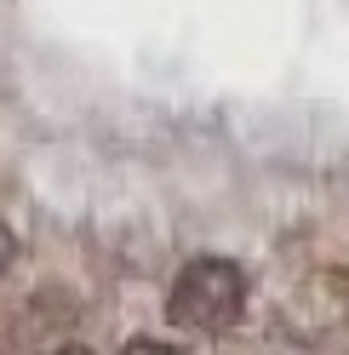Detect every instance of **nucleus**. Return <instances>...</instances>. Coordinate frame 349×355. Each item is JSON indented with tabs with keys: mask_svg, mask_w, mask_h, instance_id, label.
Instances as JSON below:
<instances>
[{
	"mask_svg": "<svg viewBox=\"0 0 349 355\" xmlns=\"http://www.w3.org/2000/svg\"><path fill=\"white\" fill-rule=\"evenodd\" d=\"M120 355H184V349L178 344H161V338H132Z\"/></svg>",
	"mask_w": 349,
	"mask_h": 355,
	"instance_id": "2",
	"label": "nucleus"
},
{
	"mask_svg": "<svg viewBox=\"0 0 349 355\" xmlns=\"http://www.w3.org/2000/svg\"><path fill=\"white\" fill-rule=\"evenodd\" d=\"M247 309V270L229 258H195L178 270L166 298V321L189 332V338H217L241 321Z\"/></svg>",
	"mask_w": 349,
	"mask_h": 355,
	"instance_id": "1",
	"label": "nucleus"
},
{
	"mask_svg": "<svg viewBox=\"0 0 349 355\" xmlns=\"http://www.w3.org/2000/svg\"><path fill=\"white\" fill-rule=\"evenodd\" d=\"M52 355H92V349H80V344H63V349H52Z\"/></svg>",
	"mask_w": 349,
	"mask_h": 355,
	"instance_id": "4",
	"label": "nucleus"
},
{
	"mask_svg": "<svg viewBox=\"0 0 349 355\" xmlns=\"http://www.w3.org/2000/svg\"><path fill=\"white\" fill-rule=\"evenodd\" d=\"M12 258H17V235L6 230V218H0V275L12 270Z\"/></svg>",
	"mask_w": 349,
	"mask_h": 355,
	"instance_id": "3",
	"label": "nucleus"
}]
</instances>
